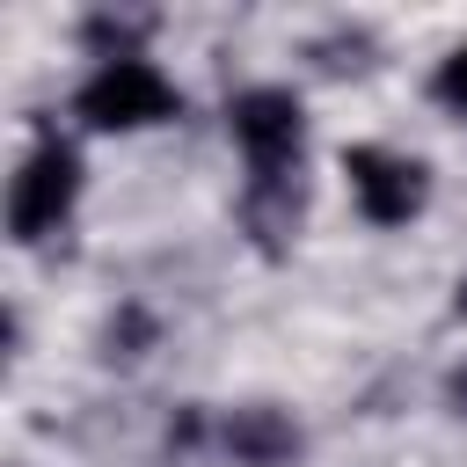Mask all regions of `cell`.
<instances>
[{
  "label": "cell",
  "instance_id": "6da1fadb",
  "mask_svg": "<svg viewBox=\"0 0 467 467\" xmlns=\"http://www.w3.org/2000/svg\"><path fill=\"white\" fill-rule=\"evenodd\" d=\"M175 109H182V95L146 58H102L80 88V117L95 131H146V124H168Z\"/></svg>",
  "mask_w": 467,
  "mask_h": 467
},
{
  "label": "cell",
  "instance_id": "7a4b0ae2",
  "mask_svg": "<svg viewBox=\"0 0 467 467\" xmlns=\"http://www.w3.org/2000/svg\"><path fill=\"white\" fill-rule=\"evenodd\" d=\"M73 197H80V153L58 146V139L29 146V161H22L15 182H7V234H15L22 248L44 241V234H58L66 212H73Z\"/></svg>",
  "mask_w": 467,
  "mask_h": 467
},
{
  "label": "cell",
  "instance_id": "3957f363",
  "mask_svg": "<svg viewBox=\"0 0 467 467\" xmlns=\"http://www.w3.org/2000/svg\"><path fill=\"white\" fill-rule=\"evenodd\" d=\"M299 102L285 95V88H248L241 102H234V139H241V153H248V175H255V190H277L292 168H299Z\"/></svg>",
  "mask_w": 467,
  "mask_h": 467
},
{
  "label": "cell",
  "instance_id": "277c9868",
  "mask_svg": "<svg viewBox=\"0 0 467 467\" xmlns=\"http://www.w3.org/2000/svg\"><path fill=\"white\" fill-rule=\"evenodd\" d=\"M343 175H350V197L372 226H409L423 212V168L409 153H387V146H350L343 153Z\"/></svg>",
  "mask_w": 467,
  "mask_h": 467
},
{
  "label": "cell",
  "instance_id": "5b68a950",
  "mask_svg": "<svg viewBox=\"0 0 467 467\" xmlns=\"http://www.w3.org/2000/svg\"><path fill=\"white\" fill-rule=\"evenodd\" d=\"M226 445H234L248 467H277L299 438H292V423H277V416H263V409H255V416H234V423H226Z\"/></svg>",
  "mask_w": 467,
  "mask_h": 467
},
{
  "label": "cell",
  "instance_id": "8992f818",
  "mask_svg": "<svg viewBox=\"0 0 467 467\" xmlns=\"http://www.w3.org/2000/svg\"><path fill=\"white\" fill-rule=\"evenodd\" d=\"M431 88H438V102H452V109H467V44H460L452 58H438V73H431Z\"/></svg>",
  "mask_w": 467,
  "mask_h": 467
},
{
  "label": "cell",
  "instance_id": "52a82bcc",
  "mask_svg": "<svg viewBox=\"0 0 467 467\" xmlns=\"http://www.w3.org/2000/svg\"><path fill=\"white\" fill-rule=\"evenodd\" d=\"M452 401H460V409H467V372H452Z\"/></svg>",
  "mask_w": 467,
  "mask_h": 467
}]
</instances>
